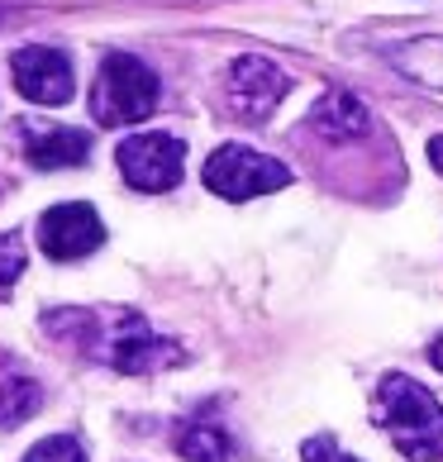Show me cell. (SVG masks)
<instances>
[{"mask_svg": "<svg viewBox=\"0 0 443 462\" xmlns=\"http://www.w3.org/2000/svg\"><path fill=\"white\" fill-rule=\"evenodd\" d=\"M72 324H81V334H77L81 353L96 357V363H110L125 376H148L158 367L181 363V348L158 338L143 324V315H134V310H106V315L72 310Z\"/></svg>", "mask_w": 443, "mask_h": 462, "instance_id": "6da1fadb", "label": "cell"}, {"mask_svg": "<svg viewBox=\"0 0 443 462\" xmlns=\"http://www.w3.org/2000/svg\"><path fill=\"white\" fill-rule=\"evenodd\" d=\"M377 424L391 434V443L415 457V462H438L443 457V405L411 382L405 372L382 376L377 386Z\"/></svg>", "mask_w": 443, "mask_h": 462, "instance_id": "7a4b0ae2", "label": "cell"}, {"mask_svg": "<svg viewBox=\"0 0 443 462\" xmlns=\"http://www.w3.org/2000/svg\"><path fill=\"white\" fill-rule=\"evenodd\" d=\"M158 100H162V81L143 58L106 53V62H100V72H96V87H91L96 125H106V129L143 125V119L158 110Z\"/></svg>", "mask_w": 443, "mask_h": 462, "instance_id": "3957f363", "label": "cell"}, {"mask_svg": "<svg viewBox=\"0 0 443 462\" xmlns=\"http://www.w3.org/2000/svg\"><path fill=\"white\" fill-rule=\"evenodd\" d=\"M200 177H206V186L215 196H225V200H253V196H267V191L291 186V167L267 158V152H258V148L225 143V148H215L206 158Z\"/></svg>", "mask_w": 443, "mask_h": 462, "instance_id": "277c9868", "label": "cell"}, {"mask_svg": "<svg viewBox=\"0 0 443 462\" xmlns=\"http://www.w3.org/2000/svg\"><path fill=\"white\" fill-rule=\"evenodd\" d=\"M286 91H291V81H286V72L267 58L248 53V58H234L225 67V106H229L234 119H244V125H263V119L286 100Z\"/></svg>", "mask_w": 443, "mask_h": 462, "instance_id": "5b68a950", "label": "cell"}, {"mask_svg": "<svg viewBox=\"0 0 443 462\" xmlns=\"http://www.w3.org/2000/svg\"><path fill=\"white\" fill-rule=\"evenodd\" d=\"M119 172L134 191H172L186 167V148L172 134H134L115 152Z\"/></svg>", "mask_w": 443, "mask_h": 462, "instance_id": "8992f818", "label": "cell"}, {"mask_svg": "<svg viewBox=\"0 0 443 462\" xmlns=\"http://www.w3.org/2000/svg\"><path fill=\"white\" fill-rule=\"evenodd\" d=\"M10 77H14V91L33 100V106H67L77 96V77L62 48H43V43L20 48L10 58Z\"/></svg>", "mask_w": 443, "mask_h": 462, "instance_id": "52a82bcc", "label": "cell"}, {"mask_svg": "<svg viewBox=\"0 0 443 462\" xmlns=\"http://www.w3.org/2000/svg\"><path fill=\"white\" fill-rule=\"evenodd\" d=\"M100 244H106V225H100V215L81 200L53 205V210L39 219V248L53 263H77V258H87V253H96Z\"/></svg>", "mask_w": 443, "mask_h": 462, "instance_id": "ba28073f", "label": "cell"}, {"mask_svg": "<svg viewBox=\"0 0 443 462\" xmlns=\"http://www.w3.org/2000/svg\"><path fill=\"white\" fill-rule=\"evenodd\" d=\"M24 158L39 172H58V167H81L91 158V134L72 125H39V119H20Z\"/></svg>", "mask_w": 443, "mask_h": 462, "instance_id": "9c48e42d", "label": "cell"}, {"mask_svg": "<svg viewBox=\"0 0 443 462\" xmlns=\"http://www.w3.org/2000/svg\"><path fill=\"white\" fill-rule=\"evenodd\" d=\"M367 125H372V115H367V106H363L353 91H329V96L310 110V129L325 134V139H334V143L363 139Z\"/></svg>", "mask_w": 443, "mask_h": 462, "instance_id": "30bf717a", "label": "cell"}, {"mask_svg": "<svg viewBox=\"0 0 443 462\" xmlns=\"http://www.w3.org/2000/svg\"><path fill=\"white\" fill-rule=\"evenodd\" d=\"M391 67H396L401 77L420 81V87L443 91V33H424V39L396 43L391 48Z\"/></svg>", "mask_w": 443, "mask_h": 462, "instance_id": "8fae6325", "label": "cell"}, {"mask_svg": "<svg viewBox=\"0 0 443 462\" xmlns=\"http://www.w3.org/2000/svg\"><path fill=\"white\" fill-rule=\"evenodd\" d=\"M177 453L186 462H229L234 448H229V439L225 430H219L215 420H191L186 430L177 434Z\"/></svg>", "mask_w": 443, "mask_h": 462, "instance_id": "7c38bea8", "label": "cell"}, {"mask_svg": "<svg viewBox=\"0 0 443 462\" xmlns=\"http://www.w3.org/2000/svg\"><path fill=\"white\" fill-rule=\"evenodd\" d=\"M39 401H43V391H39V382L33 376H5L0 382V430H20V424L39 410Z\"/></svg>", "mask_w": 443, "mask_h": 462, "instance_id": "4fadbf2b", "label": "cell"}, {"mask_svg": "<svg viewBox=\"0 0 443 462\" xmlns=\"http://www.w3.org/2000/svg\"><path fill=\"white\" fill-rule=\"evenodd\" d=\"M24 462H87V453H81V443L77 439H43V443H33V448L24 453Z\"/></svg>", "mask_w": 443, "mask_h": 462, "instance_id": "5bb4252c", "label": "cell"}, {"mask_svg": "<svg viewBox=\"0 0 443 462\" xmlns=\"http://www.w3.org/2000/svg\"><path fill=\"white\" fill-rule=\"evenodd\" d=\"M20 272H24V244L14 234H0V296L20 282Z\"/></svg>", "mask_w": 443, "mask_h": 462, "instance_id": "9a60e30c", "label": "cell"}, {"mask_svg": "<svg viewBox=\"0 0 443 462\" xmlns=\"http://www.w3.org/2000/svg\"><path fill=\"white\" fill-rule=\"evenodd\" d=\"M305 462H357V457L338 453L334 439H310V443H305Z\"/></svg>", "mask_w": 443, "mask_h": 462, "instance_id": "2e32d148", "label": "cell"}, {"mask_svg": "<svg viewBox=\"0 0 443 462\" xmlns=\"http://www.w3.org/2000/svg\"><path fill=\"white\" fill-rule=\"evenodd\" d=\"M429 162H434V172L443 177V134H438V139H429Z\"/></svg>", "mask_w": 443, "mask_h": 462, "instance_id": "e0dca14e", "label": "cell"}, {"mask_svg": "<svg viewBox=\"0 0 443 462\" xmlns=\"http://www.w3.org/2000/svg\"><path fill=\"white\" fill-rule=\"evenodd\" d=\"M429 363H434V367L443 372V334H438V338H434V344H429Z\"/></svg>", "mask_w": 443, "mask_h": 462, "instance_id": "ac0fdd59", "label": "cell"}]
</instances>
